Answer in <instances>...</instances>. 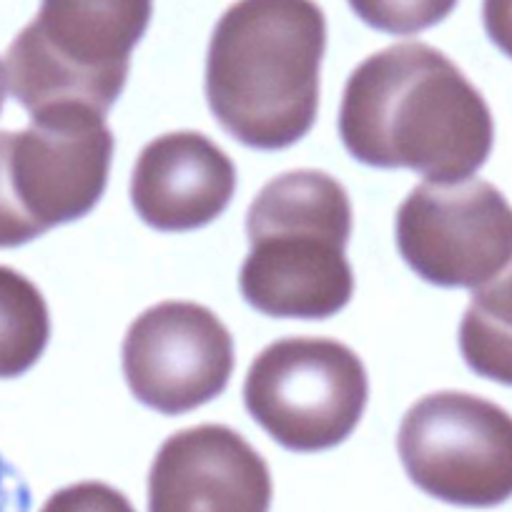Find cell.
<instances>
[{
	"label": "cell",
	"mask_w": 512,
	"mask_h": 512,
	"mask_svg": "<svg viewBox=\"0 0 512 512\" xmlns=\"http://www.w3.org/2000/svg\"><path fill=\"white\" fill-rule=\"evenodd\" d=\"M339 136L374 169H410L432 184H455L490 159L495 123L482 93L445 53L397 43L352 71Z\"/></svg>",
	"instance_id": "6da1fadb"
},
{
	"label": "cell",
	"mask_w": 512,
	"mask_h": 512,
	"mask_svg": "<svg viewBox=\"0 0 512 512\" xmlns=\"http://www.w3.org/2000/svg\"><path fill=\"white\" fill-rule=\"evenodd\" d=\"M327 18L314 0H236L206 56V101L239 144L282 151L312 131Z\"/></svg>",
	"instance_id": "7a4b0ae2"
},
{
	"label": "cell",
	"mask_w": 512,
	"mask_h": 512,
	"mask_svg": "<svg viewBox=\"0 0 512 512\" xmlns=\"http://www.w3.org/2000/svg\"><path fill=\"white\" fill-rule=\"evenodd\" d=\"M251 251L239 287L256 312L329 319L354 294L347 262L352 201L327 171L297 169L269 181L246 214Z\"/></svg>",
	"instance_id": "3957f363"
},
{
	"label": "cell",
	"mask_w": 512,
	"mask_h": 512,
	"mask_svg": "<svg viewBox=\"0 0 512 512\" xmlns=\"http://www.w3.org/2000/svg\"><path fill=\"white\" fill-rule=\"evenodd\" d=\"M151 16L154 0H41L8 48V91L28 113L88 106L106 116Z\"/></svg>",
	"instance_id": "277c9868"
},
{
	"label": "cell",
	"mask_w": 512,
	"mask_h": 512,
	"mask_svg": "<svg viewBox=\"0 0 512 512\" xmlns=\"http://www.w3.org/2000/svg\"><path fill=\"white\" fill-rule=\"evenodd\" d=\"M367 369L337 339L287 337L256 354L244 405L269 437L292 452L342 445L364 415Z\"/></svg>",
	"instance_id": "5b68a950"
},
{
	"label": "cell",
	"mask_w": 512,
	"mask_h": 512,
	"mask_svg": "<svg viewBox=\"0 0 512 512\" xmlns=\"http://www.w3.org/2000/svg\"><path fill=\"white\" fill-rule=\"evenodd\" d=\"M397 452L410 480L442 502L497 507L512 497V415L485 397H422L402 420Z\"/></svg>",
	"instance_id": "8992f818"
},
{
	"label": "cell",
	"mask_w": 512,
	"mask_h": 512,
	"mask_svg": "<svg viewBox=\"0 0 512 512\" xmlns=\"http://www.w3.org/2000/svg\"><path fill=\"white\" fill-rule=\"evenodd\" d=\"M113 149L106 116L88 106L46 108L23 131H6L3 166L23 219L46 234L96 209Z\"/></svg>",
	"instance_id": "52a82bcc"
},
{
	"label": "cell",
	"mask_w": 512,
	"mask_h": 512,
	"mask_svg": "<svg viewBox=\"0 0 512 512\" xmlns=\"http://www.w3.org/2000/svg\"><path fill=\"white\" fill-rule=\"evenodd\" d=\"M397 249L425 282L472 292L512 259V206L490 181H425L397 209Z\"/></svg>",
	"instance_id": "ba28073f"
},
{
	"label": "cell",
	"mask_w": 512,
	"mask_h": 512,
	"mask_svg": "<svg viewBox=\"0 0 512 512\" xmlns=\"http://www.w3.org/2000/svg\"><path fill=\"white\" fill-rule=\"evenodd\" d=\"M234 372V339L204 304L161 302L123 339V377L141 405L186 415L219 397Z\"/></svg>",
	"instance_id": "9c48e42d"
},
{
	"label": "cell",
	"mask_w": 512,
	"mask_h": 512,
	"mask_svg": "<svg viewBox=\"0 0 512 512\" xmlns=\"http://www.w3.org/2000/svg\"><path fill=\"white\" fill-rule=\"evenodd\" d=\"M272 495L267 460L226 425L171 435L149 472V512H269Z\"/></svg>",
	"instance_id": "30bf717a"
},
{
	"label": "cell",
	"mask_w": 512,
	"mask_h": 512,
	"mask_svg": "<svg viewBox=\"0 0 512 512\" xmlns=\"http://www.w3.org/2000/svg\"><path fill=\"white\" fill-rule=\"evenodd\" d=\"M236 191V166L196 131H174L144 146L131 176V201L156 231H194L219 219Z\"/></svg>",
	"instance_id": "8fae6325"
},
{
	"label": "cell",
	"mask_w": 512,
	"mask_h": 512,
	"mask_svg": "<svg viewBox=\"0 0 512 512\" xmlns=\"http://www.w3.org/2000/svg\"><path fill=\"white\" fill-rule=\"evenodd\" d=\"M460 352L472 372L512 387V259L495 279L472 289Z\"/></svg>",
	"instance_id": "7c38bea8"
},
{
	"label": "cell",
	"mask_w": 512,
	"mask_h": 512,
	"mask_svg": "<svg viewBox=\"0 0 512 512\" xmlns=\"http://www.w3.org/2000/svg\"><path fill=\"white\" fill-rule=\"evenodd\" d=\"M51 317L41 289L11 267H0V379L26 374L46 352Z\"/></svg>",
	"instance_id": "4fadbf2b"
},
{
	"label": "cell",
	"mask_w": 512,
	"mask_h": 512,
	"mask_svg": "<svg viewBox=\"0 0 512 512\" xmlns=\"http://www.w3.org/2000/svg\"><path fill=\"white\" fill-rule=\"evenodd\" d=\"M359 21L390 36H415L445 21L457 0H349Z\"/></svg>",
	"instance_id": "5bb4252c"
},
{
	"label": "cell",
	"mask_w": 512,
	"mask_h": 512,
	"mask_svg": "<svg viewBox=\"0 0 512 512\" xmlns=\"http://www.w3.org/2000/svg\"><path fill=\"white\" fill-rule=\"evenodd\" d=\"M41 512H136L131 500L106 482L86 480L53 492Z\"/></svg>",
	"instance_id": "9a60e30c"
},
{
	"label": "cell",
	"mask_w": 512,
	"mask_h": 512,
	"mask_svg": "<svg viewBox=\"0 0 512 512\" xmlns=\"http://www.w3.org/2000/svg\"><path fill=\"white\" fill-rule=\"evenodd\" d=\"M33 239H38V231L23 219L8 186L6 166H3V131H0V249L23 246Z\"/></svg>",
	"instance_id": "2e32d148"
},
{
	"label": "cell",
	"mask_w": 512,
	"mask_h": 512,
	"mask_svg": "<svg viewBox=\"0 0 512 512\" xmlns=\"http://www.w3.org/2000/svg\"><path fill=\"white\" fill-rule=\"evenodd\" d=\"M482 23L490 41L512 58V0H482Z\"/></svg>",
	"instance_id": "e0dca14e"
},
{
	"label": "cell",
	"mask_w": 512,
	"mask_h": 512,
	"mask_svg": "<svg viewBox=\"0 0 512 512\" xmlns=\"http://www.w3.org/2000/svg\"><path fill=\"white\" fill-rule=\"evenodd\" d=\"M0 512H31L26 482L0 457Z\"/></svg>",
	"instance_id": "ac0fdd59"
},
{
	"label": "cell",
	"mask_w": 512,
	"mask_h": 512,
	"mask_svg": "<svg viewBox=\"0 0 512 512\" xmlns=\"http://www.w3.org/2000/svg\"><path fill=\"white\" fill-rule=\"evenodd\" d=\"M6 91H8V73H6V63L0 61V111H3V103H6Z\"/></svg>",
	"instance_id": "d6986e66"
}]
</instances>
